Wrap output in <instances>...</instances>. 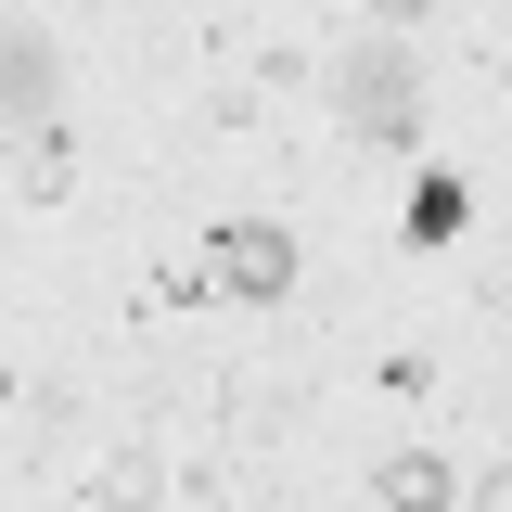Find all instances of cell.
Here are the masks:
<instances>
[{
	"label": "cell",
	"instance_id": "3957f363",
	"mask_svg": "<svg viewBox=\"0 0 512 512\" xmlns=\"http://www.w3.org/2000/svg\"><path fill=\"white\" fill-rule=\"evenodd\" d=\"M205 256H218V282H231V295H256V308L295 282V231H282V218H231Z\"/></svg>",
	"mask_w": 512,
	"mask_h": 512
},
{
	"label": "cell",
	"instance_id": "6da1fadb",
	"mask_svg": "<svg viewBox=\"0 0 512 512\" xmlns=\"http://www.w3.org/2000/svg\"><path fill=\"white\" fill-rule=\"evenodd\" d=\"M333 116L359 128L372 154H410L423 141V52L410 39H346L333 52Z\"/></svg>",
	"mask_w": 512,
	"mask_h": 512
},
{
	"label": "cell",
	"instance_id": "277c9868",
	"mask_svg": "<svg viewBox=\"0 0 512 512\" xmlns=\"http://www.w3.org/2000/svg\"><path fill=\"white\" fill-rule=\"evenodd\" d=\"M372 512H461V461H448V448H397V461H372Z\"/></svg>",
	"mask_w": 512,
	"mask_h": 512
},
{
	"label": "cell",
	"instance_id": "8992f818",
	"mask_svg": "<svg viewBox=\"0 0 512 512\" xmlns=\"http://www.w3.org/2000/svg\"><path fill=\"white\" fill-rule=\"evenodd\" d=\"M372 13H384V26H423V13H436V0H372Z\"/></svg>",
	"mask_w": 512,
	"mask_h": 512
},
{
	"label": "cell",
	"instance_id": "5b68a950",
	"mask_svg": "<svg viewBox=\"0 0 512 512\" xmlns=\"http://www.w3.org/2000/svg\"><path fill=\"white\" fill-rule=\"evenodd\" d=\"M461 512H512V461H487V474L461 487Z\"/></svg>",
	"mask_w": 512,
	"mask_h": 512
},
{
	"label": "cell",
	"instance_id": "7a4b0ae2",
	"mask_svg": "<svg viewBox=\"0 0 512 512\" xmlns=\"http://www.w3.org/2000/svg\"><path fill=\"white\" fill-rule=\"evenodd\" d=\"M64 103V39L52 26H0V141H39Z\"/></svg>",
	"mask_w": 512,
	"mask_h": 512
}]
</instances>
